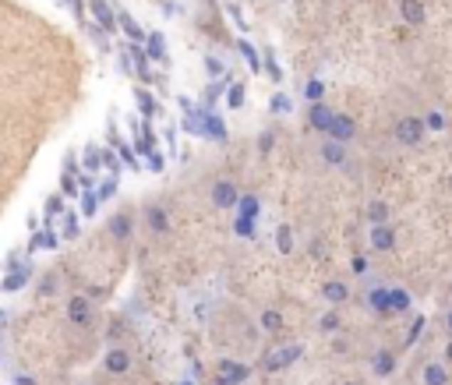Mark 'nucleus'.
Segmentation results:
<instances>
[{"label": "nucleus", "instance_id": "nucleus-1", "mask_svg": "<svg viewBox=\"0 0 452 385\" xmlns=\"http://www.w3.org/2000/svg\"><path fill=\"white\" fill-rule=\"evenodd\" d=\"M424 117H403V120H396V142L399 145H421V138H424Z\"/></svg>", "mask_w": 452, "mask_h": 385}, {"label": "nucleus", "instance_id": "nucleus-2", "mask_svg": "<svg viewBox=\"0 0 452 385\" xmlns=\"http://www.w3.org/2000/svg\"><path fill=\"white\" fill-rule=\"evenodd\" d=\"M216 371H219L216 385H241V382H248V375H251V368L241 364V361H219Z\"/></svg>", "mask_w": 452, "mask_h": 385}, {"label": "nucleus", "instance_id": "nucleus-3", "mask_svg": "<svg viewBox=\"0 0 452 385\" xmlns=\"http://www.w3.org/2000/svg\"><path fill=\"white\" fill-rule=\"evenodd\" d=\"M329 138H336V142H354V135H357V120L354 117H347V113H336L332 117V124H329V131H325Z\"/></svg>", "mask_w": 452, "mask_h": 385}, {"label": "nucleus", "instance_id": "nucleus-4", "mask_svg": "<svg viewBox=\"0 0 452 385\" xmlns=\"http://www.w3.org/2000/svg\"><path fill=\"white\" fill-rule=\"evenodd\" d=\"M103 368H106L110 375H127V371H131V354H127L124 347H110L106 357H103Z\"/></svg>", "mask_w": 452, "mask_h": 385}, {"label": "nucleus", "instance_id": "nucleus-5", "mask_svg": "<svg viewBox=\"0 0 452 385\" xmlns=\"http://www.w3.org/2000/svg\"><path fill=\"white\" fill-rule=\"evenodd\" d=\"M209 198H212L216 209H237V198H241V194H237V188H233L230 181H216Z\"/></svg>", "mask_w": 452, "mask_h": 385}, {"label": "nucleus", "instance_id": "nucleus-6", "mask_svg": "<svg viewBox=\"0 0 452 385\" xmlns=\"http://www.w3.org/2000/svg\"><path fill=\"white\" fill-rule=\"evenodd\" d=\"M332 117H336V110H329V106H325L322 99H318V102H311V110H308V124H311L315 131H322V135L329 131Z\"/></svg>", "mask_w": 452, "mask_h": 385}, {"label": "nucleus", "instance_id": "nucleus-7", "mask_svg": "<svg viewBox=\"0 0 452 385\" xmlns=\"http://www.w3.org/2000/svg\"><path fill=\"white\" fill-rule=\"evenodd\" d=\"M371 248L374 251H392L396 248V230L389 223H374L371 226Z\"/></svg>", "mask_w": 452, "mask_h": 385}, {"label": "nucleus", "instance_id": "nucleus-8", "mask_svg": "<svg viewBox=\"0 0 452 385\" xmlns=\"http://www.w3.org/2000/svg\"><path fill=\"white\" fill-rule=\"evenodd\" d=\"M68 318H71V325H92V304L85 297H71L68 300Z\"/></svg>", "mask_w": 452, "mask_h": 385}, {"label": "nucleus", "instance_id": "nucleus-9", "mask_svg": "<svg viewBox=\"0 0 452 385\" xmlns=\"http://www.w3.org/2000/svg\"><path fill=\"white\" fill-rule=\"evenodd\" d=\"M367 307L374 311V315H392V304H389V287H371L367 290Z\"/></svg>", "mask_w": 452, "mask_h": 385}, {"label": "nucleus", "instance_id": "nucleus-10", "mask_svg": "<svg viewBox=\"0 0 452 385\" xmlns=\"http://www.w3.org/2000/svg\"><path fill=\"white\" fill-rule=\"evenodd\" d=\"M322 159H325L329 167H343V163H347V145L336 142V138H325V145H322Z\"/></svg>", "mask_w": 452, "mask_h": 385}, {"label": "nucleus", "instance_id": "nucleus-11", "mask_svg": "<svg viewBox=\"0 0 452 385\" xmlns=\"http://www.w3.org/2000/svg\"><path fill=\"white\" fill-rule=\"evenodd\" d=\"M145 219H149V230L152 233H170V216L163 205H149L145 209Z\"/></svg>", "mask_w": 452, "mask_h": 385}, {"label": "nucleus", "instance_id": "nucleus-12", "mask_svg": "<svg viewBox=\"0 0 452 385\" xmlns=\"http://www.w3.org/2000/svg\"><path fill=\"white\" fill-rule=\"evenodd\" d=\"M371 371H374L378 379H389V375L396 371V354H392V350H378V354L371 357Z\"/></svg>", "mask_w": 452, "mask_h": 385}, {"label": "nucleus", "instance_id": "nucleus-13", "mask_svg": "<svg viewBox=\"0 0 452 385\" xmlns=\"http://www.w3.org/2000/svg\"><path fill=\"white\" fill-rule=\"evenodd\" d=\"M300 357V347H286V350H275L266 357V371H279V368H286V364H293Z\"/></svg>", "mask_w": 452, "mask_h": 385}, {"label": "nucleus", "instance_id": "nucleus-14", "mask_svg": "<svg viewBox=\"0 0 452 385\" xmlns=\"http://www.w3.org/2000/svg\"><path fill=\"white\" fill-rule=\"evenodd\" d=\"M131 230H135V219H131L127 212H117V216L110 219V233H113L117 241H127V237H131Z\"/></svg>", "mask_w": 452, "mask_h": 385}, {"label": "nucleus", "instance_id": "nucleus-15", "mask_svg": "<svg viewBox=\"0 0 452 385\" xmlns=\"http://www.w3.org/2000/svg\"><path fill=\"white\" fill-rule=\"evenodd\" d=\"M322 297H325L329 304H343V300L350 297V287H347L343 280H329V283L322 287Z\"/></svg>", "mask_w": 452, "mask_h": 385}, {"label": "nucleus", "instance_id": "nucleus-16", "mask_svg": "<svg viewBox=\"0 0 452 385\" xmlns=\"http://www.w3.org/2000/svg\"><path fill=\"white\" fill-rule=\"evenodd\" d=\"M399 14H403V21L421 25L424 21V4L421 0H399Z\"/></svg>", "mask_w": 452, "mask_h": 385}, {"label": "nucleus", "instance_id": "nucleus-17", "mask_svg": "<svg viewBox=\"0 0 452 385\" xmlns=\"http://www.w3.org/2000/svg\"><path fill=\"white\" fill-rule=\"evenodd\" d=\"M89 7H92V14H95V18H99V21H103V28H106V32H113V36H117V18H113V14H110V7H106V4H103V0H89Z\"/></svg>", "mask_w": 452, "mask_h": 385}, {"label": "nucleus", "instance_id": "nucleus-18", "mask_svg": "<svg viewBox=\"0 0 452 385\" xmlns=\"http://www.w3.org/2000/svg\"><path fill=\"white\" fill-rule=\"evenodd\" d=\"M389 304H392V315H403V311H410V293L399 287H389Z\"/></svg>", "mask_w": 452, "mask_h": 385}, {"label": "nucleus", "instance_id": "nucleus-19", "mask_svg": "<svg viewBox=\"0 0 452 385\" xmlns=\"http://www.w3.org/2000/svg\"><path fill=\"white\" fill-rule=\"evenodd\" d=\"M424 385H449V371L442 364H428L424 368Z\"/></svg>", "mask_w": 452, "mask_h": 385}, {"label": "nucleus", "instance_id": "nucleus-20", "mask_svg": "<svg viewBox=\"0 0 452 385\" xmlns=\"http://www.w3.org/2000/svg\"><path fill=\"white\" fill-rule=\"evenodd\" d=\"M237 212L248 216V219H258V198L255 194H241L237 198Z\"/></svg>", "mask_w": 452, "mask_h": 385}, {"label": "nucleus", "instance_id": "nucleus-21", "mask_svg": "<svg viewBox=\"0 0 452 385\" xmlns=\"http://www.w3.org/2000/svg\"><path fill=\"white\" fill-rule=\"evenodd\" d=\"M258 322H262V329H266V332H279V329H283V315H279L275 307H266Z\"/></svg>", "mask_w": 452, "mask_h": 385}, {"label": "nucleus", "instance_id": "nucleus-22", "mask_svg": "<svg viewBox=\"0 0 452 385\" xmlns=\"http://www.w3.org/2000/svg\"><path fill=\"white\" fill-rule=\"evenodd\" d=\"M367 219H371V226L374 223H389V205L385 201H371L367 205Z\"/></svg>", "mask_w": 452, "mask_h": 385}, {"label": "nucleus", "instance_id": "nucleus-23", "mask_svg": "<svg viewBox=\"0 0 452 385\" xmlns=\"http://www.w3.org/2000/svg\"><path fill=\"white\" fill-rule=\"evenodd\" d=\"M275 248H279L283 255L293 251V233H290V226H279V230H275Z\"/></svg>", "mask_w": 452, "mask_h": 385}, {"label": "nucleus", "instance_id": "nucleus-24", "mask_svg": "<svg viewBox=\"0 0 452 385\" xmlns=\"http://www.w3.org/2000/svg\"><path fill=\"white\" fill-rule=\"evenodd\" d=\"M318 325H322V332H336V329L343 325V318H340V311H325Z\"/></svg>", "mask_w": 452, "mask_h": 385}, {"label": "nucleus", "instance_id": "nucleus-25", "mask_svg": "<svg viewBox=\"0 0 452 385\" xmlns=\"http://www.w3.org/2000/svg\"><path fill=\"white\" fill-rule=\"evenodd\" d=\"M304 96H308V102H318V99L325 96L322 82H318V78H311V82H308V89H304Z\"/></svg>", "mask_w": 452, "mask_h": 385}, {"label": "nucleus", "instance_id": "nucleus-26", "mask_svg": "<svg viewBox=\"0 0 452 385\" xmlns=\"http://www.w3.org/2000/svg\"><path fill=\"white\" fill-rule=\"evenodd\" d=\"M120 25H124V28H127V36H131V39H135V43H142V39H145V36H142V28H138V25H135V21H131V18H127V14H120Z\"/></svg>", "mask_w": 452, "mask_h": 385}, {"label": "nucleus", "instance_id": "nucleus-27", "mask_svg": "<svg viewBox=\"0 0 452 385\" xmlns=\"http://www.w3.org/2000/svg\"><path fill=\"white\" fill-rule=\"evenodd\" d=\"M237 233H241V237H255V219L237 216Z\"/></svg>", "mask_w": 452, "mask_h": 385}, {"label": "nucleus", "instance_id": "nucleus-28", "mask_svg": "<svg viewBox=\"0 0 452 385\" xmlns=\"http://www.w3.org/2000/svg\"><path fill=\"white\" fill-rule=\"evenodd\" d=\"M424 127H431V131H442V127H446V117H442V113H428V117H424Z\"/></svg>", "mask_w": 452, "mask_h": 385}, {"label": "nucleus", "instance_id": "nucleus-29", "mask_svg": "<svg viewBox=\"0 0 452 385\" xmlns=\"http://www.w3.org/2000/svg\"><path fill=\"white\" fill-rule=\"evenodd\" d=\"M205 120H209V124H205V131H209V135H216V138H223V135H226V131H223V124H219V117H205Z\"/></svg>", "mask_w": 452, "mask_h": 385}, {"label": "nucleus", "instance_id": "nucleus-30", "mask_svg": "<svg viewBox=\"0 0 452 385\" xmlns=\"http://www.w3.org/2000/svg\"><path fill=\"white\" fill-rule=\"evenodd\" d=\"M149 53L152 57H163V39L159 36H149Z\"/></svg>", "mask_w": 452, "mask_h": 385}, {"label": "nucleus", "instance_id": "nucleus-31", "mask_svg": "<svg viewBox=\"0 0 452 385\" xmlns=\"http://www.w3.org/2000/svg\"><path fill=\"white\" fill-rule=\"evenodd\" d=\"M25 280H28V276H25V273H18V276H11V280L4 283V290H18L21 283H25Z\"/></svg>", "mask_w": 452, "mask_h": 385}, {"label": "nucleus", "instance_id": "nucleus-32", "mask_svg": "<svg viewBox=\"0 0 452 385\" xmlns=\"http://www.w3.org/2000/svg\"><path fill=\"white\" fill-rule=\"evenodd\" d=\"M421 329H424V318H417V322H414V329H410V336H406V343H414V339L421 336Z\"/></svg>", "mask_w": 452, "mask_h": 385}, {"label": "nucleus", "instance_id": "nucleus-33", "mask_svg": "<svg viewBox=\"0 0 452 385\" xmlns=\"http://www.w3.org/2000/svg\"><path fill=\"white\" fill-rule=\"evenodd\" d=\"M82 209H85V216H92V212H95V198H92V194H85V198H82Z\"/></svg>", "mask_w": 452, "mask_h": 385}, {"label": "nucleus", "instance_id": "nucleus-34", "mask_svg": "<svg viewBox=\"0 0 452 385\" xmlns=\"http://www.w3.org/2000/svg\"><path fill=\"white\" fill-rule=\"evenodd\" d=\"M138 106H142L145 113H152V110H156V106H152V99H149V96H142V93H138Z\"/></svg>", "mask_w": 452, "mask_h": 385}, {"label": "nucleus", "instance_id": "nucleus-35", "mask_svg": "<svg viewBox=\"0 0 452 385\" xmlns=\"http://www.w3.org/2000/svg\"><path fill=\"white\" fill-rule=\"evenodd\" d=\"M241 50H244V57H248V60H251V68H258V57H255V50H251V46H248V43H244V46H241Z\"/></svg>", "mask_w": 452, "mask_h": 385}, {"label": "nucleus", "instance_id": "nucleus-36", "mask_svg": "<svg viewBox=\"0 0 452 385\" xmlns=\"http://www.w3.org/2000/svg\"><path fill=\"white\" fill-rule=\"evenodd\" d=\"M244 102V96H241V89H233V96H230V106H241Z\"/></svg>", "mask_w": 452, "mask_h": 385}, {"label": "nucleus", "instance_id": "nucleus-37", "mask_svg": "<svg viewBox=\"0 0 452 385\" xmlns=\"http://www.w3.org/2000/svg\"><path fill=\"white\" fill-rule=\"evenodd\" d=\"M367 269V258H354V273H364Z\"/></svg>", "mask_w": 452, "mask_h": 385}, {"label": "nucleus", "instance_id": "nucleus-38", "mask_svg": "<svg viewBox=\"0 0 452 385\" xmlns=\"http://www.w3.org/2000/svg\"><path fill=\"white\" fill-rule=\"evenodd\" d=\"M446 357H449V361H452V343H449V347H446Z\"/></svg>", "mask_w": 452, "mask_h": 385}, {"label": "nucleus", "instance_id": "nucleus-39", "mask_svg": "<svg viewBox=\"0 0 452 385\" xmlns=\"http://www.w3.org/2000/svg\"><path fill=\"white\" fill-rule=\"evenodd\" d=\"M343 385H361V382H343Z\"/></svg>", "mask_w": 452, "mask_h": 385}, {"label": "nucleus", "instance_id": "nucleus-40", "mask_svg": "<svg viewBox=\"0 0 452 385\" xmlns=\"http://www.w3.org/2000/svg\"><path fill=\"white\" fill-rule=\"evenodd\" d=\"M449 329H452V315H449Z\"/></svg>", "mask_w": 452, "mask_h": 385}, {"label": "nucleus", "instance_id": "nucleus-41", "mask_svg": "<svg viewBox=\"0 0 452 385\" xmlns=\"http://www.w3.org/2000/svg\"><path fill=\"white\" fill-rule=\"evenodd\" d=\"M181 385H194V382H181Z\"/></svg>", "mask_w": 452, "mask_h": 385}]
</instances>
